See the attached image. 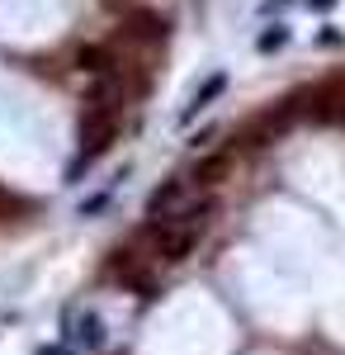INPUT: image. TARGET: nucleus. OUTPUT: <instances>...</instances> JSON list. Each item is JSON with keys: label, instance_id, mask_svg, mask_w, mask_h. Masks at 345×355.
Segmentation results:
<instances>
[{"label": "nucleus", "instance_id": "5", "mask_svg": "<svg viewBox=\"0 0 345 355\" xmlns=\"http://www.w3.org/2000/svg\"><path fill=\"white\" fill-rule=\"evenodd\" d=\"M293 123H298L293 100H279L274 110H265V114L251 119V128H246V147H265V142H274V137H284Z\"/></svg>", "mask_w": 345, "mask_h": 355}, {"label": "nucleus", "instance_id": "7", "mask_svg": "<svg viewBox=\"0 0 345 355\" xmlns=\"http://www.w3.org/2000/svg\"><path fill=\"white\" fill-rule=\"evenodd\" d=\"M222 90H227V76L218 71V76H209V81H204V85H199V90H194V95H189V110L180 114V119H185V123H189V119H194V114H199V110H209V105H213V100H218V95H222Z\"/></svg>", "mask_w": 345, "mask_h": 355}, {"label": "nucleus", "instance_id": "8", "mask_svg": "<svg viewBox=\"0 0 345 355\" xmlns=\"http://www.w3.org/2000/svg\"><path fill=\"white\" fill-rule=\"evenodd\" d=\"M76 336L80 341H85V346H100V341H105V322H100V318H95V313H80V322H76Z\"/></svg>", "mask_w": 345, "mask_h": 355}, {"label": "nucleus", "instance_id": "3", "mask_svg": "<svg viewBox=\"0 0 345 355\" xmlns=\"http://www.w3.org/2000/svg\"><path fill=\"white\" fill-rule=\"evenodd\" d=\"M194 199H199V190L189 185L185 175H170V180H161L157 190H152V199H147V223L175 218V214H185Z\"/></svg>", "mask_w": 345, "mask_h": 355}, {"label": "nucleus", "instance_id": "10", "mask_svg": "<svg viewBox=\"0 0 345 355\" xmlns=\"http://www.w3.org/2000/svg\"><path fill=\"white\" fill-rule=\"evenodd\" d=\"M38 355H62V351H57V346H43V351H38Z\"/></svg>", "mask_w": 345, "mask_h": 355}, {"label": "nucleus", "instance_id": "2", "mask_svg": "<svg viewBox=\"0 0 345 355\" xmlns=\"http://www.w3.org/2000/svg\"><path fill=\"white\" fill-rule=\"evenodd\" d=\"M109 48H114V53H133V48L157 53V48H166V19H161L157 10H137V15H128V19L118 24V38H114Z\"/></svg>", "mask_w": 345, "mask_h": 355}, {"label": "nucleus", "instance_id": "11", "mask_svg": "<svg viewBox=\"0 0 345 355\" xmlns=\"http://www.w3.org/2000/svg\"><path fill=\"white\" fill-rule=\"evenodd\" d=\"M105 5H114V10H118V5H133V0H105Z\"/></svg>", "mask_w": 345, "mask_h": 355}, {"label": "nucleus", "instance_id": "6", "mask_svg": "<svg viewBox=\"0 0 345 355\" xmlns=\"http://www.w3.org/2000/svg\"><path fill=\"white\" fill-rule=\"evenodd\" d=\"M147 266H152V261H147L137 246H118V251H114V261H109V275H114V279H123V284H133L137 294H152L157 284H152V270H147Z\"/></svg>", "mask_w": 345, "mask_h": 355}, {"label": "nucleus", "instance_id": "9", "mask_svg": "<svg viewBox=\"0 0 345 355\" xmlns=\"http://www.w3.org/2000/svg\"><path fill=\"white\" fill-rule=\"evenodd\" d=\"M289 43V28L284 24H274L269 33H260V53H274V48H284Z\"/></svg>", "mask_w": 345, "mask_h": 355}, {"label": "nucleus", "instance_id": "4", "mask_svg": "<svg viewBox=\"0 0 345 355\" xmlns=\"http://www.w3.org/2000/svg\"><path fill=\"white\" fill-rule=\"evenodd\" d=\"M232 171H237V147H218V152H204L199 162L189 166L185 180L199 194H209V190H218L222 180H232Z\"/></svg>", "mask_w": 345, "mask_h": 355}, {"label": "nucleus", "instance_id": "1", "mask_svg": "<svg viewBox=\"0 0 345 355\" xmlns=\"http://www.w3.org/2000/svg\"><path fill=\"white\" fill-rule=\"evenodd\" d=\"M213 214H218V199H213V194H199L185 214L147 223L142 237H137V251H142L152 266H180V261L194 256V246L204 242V232L213 227Z\"/></svg>", "mask_w": 345, "mask_h": 355}]
</instances>
